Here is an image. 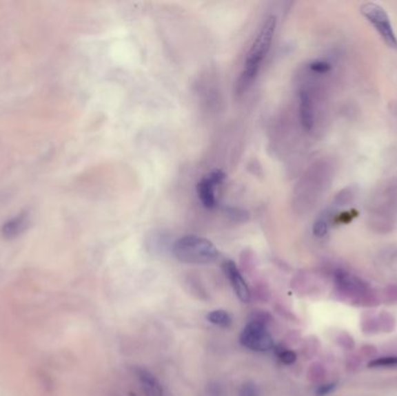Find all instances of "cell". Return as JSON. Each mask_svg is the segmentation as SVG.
Instances as JSON below:
<instances>
[{"label":"cell","mask_w":397,"mask_h":396,"mask_svg":"<svg viewBox=\"0 0 397 396\" xmlns=\"http://www.w3.org/2000/svg\"><path fill=\"white\" fill-rule=\"evenodd\" d=\"M276 30V18L274 15H269L259 27L257 35L254 37L250 49L247 52L242 71L236 81L235 92L237 96L247 93L256 81L263 67V62L266 56L269 55L272 47Z\"/></svg>","instance_id":"1"},{"label":"cell","mask_w":397,"mask_h":396,"mask_svg":"<svg viewBox=\"0 0 397 396\" xmlns=\"http://www.w3.org/2000/svg\"><path fill=\"white\" fill-rule=\"evenodd\" d=\"M367 225L375 233H386L397 222V177L381 183L366 202Z\"/></svg>","instance_id":"2"},{"label":"cell","mask_w":397,"mask_h":396,"mask_svg":"<svg viewBox=\"0 0 397 396\" xmlns=\"http://www.w3.org/2000/svg\"><path fill=\"white\" fill-rule=\"evenodd\" d=\"M335 176V167L329 160H317L298 183L295 193V206L302 213L312 211L330 187Z\"/></svg>","instance_id":"3"},{"label":"cell","mask_w":397,"mask_h":396,"mask_svg":"<svg viewBox=\"0 0 397 396\" xmlns=\"http://www.w3.org/2000/svg\"><path fill=\"white\" fill-rule=\"evenodd\" d=\"M172 253L181 263L193 265L212 264L220 257V251L213 242L196 235H186L178 238L173 243Z\"/></svg>","instance_id":"4"},{"label":"cell","mask_w":397,"mask_h":396,"mask_svg":"<svg viewBox=\"0 0 397 396\" xmlns=\"http://www.w3.org/2000/svg\"><path fill=\"white\" fill-rule=\"evenodd\" d=\"M358 191L354 186H349L337 193L335 199L329 206L317 216L316 221L314 223L313 233L316 237H324L329 233L331 223L337 219L339 213L344 211L357 198Z\"/></svg>","instance_id":"5"},{"label":"cell","mask_w":397,"mask_h":396,"mask_svg":"<svg viewBox=\"0 0 397 396\" xmlns=\"http://www.w3.org/2000/svg\"><path fill=\"white\" fill-rule=\"evenodd\" d=\"M360 12L368 23L374 27L383 41L389 48L397 49L396 33L386 10L375 3H365L360 6Z\"/></svg>","instance_id":"6"},{"label":"cell","mask_w":397,"mask_h":396,"mask_svg":"<svg viewBox=\"0 0 397 396\" xmlns=\"http://www.w3.org/2000/svg\"><path fill=\"white\" fill-rule=\"evenodd\" d=\"M239 343L244 348L256 352L271 351L274 348V340L267 330V324L250 320V322L244 326Z\"/></svg>","instance_id":"7"},{"label":"cell","mask_w":397,"mask_h":396,"mask_svg":"<svg viewBox=\"0 0 397 396\" xmlns=\"http://www.w3.org/2000/svg\"><path fill=\"white\" fill-rule=\"evenodd\" d=\"M225 179V172L215 170L207 174L198 183L196 192L203 207L213 209L216 206V187Z\"/></svg>","instance_id":"8"},{"label":"cell","mask_w":397,"mask_h":396,"mask_svg":"<svg viewBox=\"0 0 397 396\" xmlns=\"http://www.w3.org/2000/svg\"><path fill=\"white\" fill-rule=\"evenodd\" d=\"M222 269L225 271V275L229 279L230 285L234 289V292L236 293V295H237L239 300L244 302V304L250 302V287L247 285V282H245V279L243 278L242 273L238 270L237 265L232 260H225L223 264H222Z\"/></svg>","instance_id":"9"},{"label":"cell","mask_w":397,"mask_h":396,"mask_svg":"<svg viewBox=\"0 0 397 396\" xmlns=\"http://www.w3.org/2000/svg\"><path fill=\"white\" fill-rule=\"evenodd\" d=\"M28 226H30V214L28 211H21L5 223L1 228V235L6 240H14L20 236Z\"/></svg>","instance_id":"10"},{"label":"cell","mask_w":397,"mask_h":396,"mask_svg":"<svg viewBox=\"0 0 397 396\" xmlns=\"http://www.w3.org/2000/svg\"><path fill=\"white\" fill-rule=\"evenodd\" d=\"M336 285L342 292L349 293H361L367 289V286L363 280L354 277L353 274L345 272V271H336L335 273Z\"/></svg>","instance_id":"11"},{"label":"cell","mask_w":397,"mask_h":396,"mask_svg":"<svg viewBox=\"0 0 397 396\" xmlns=\"http://www.w3.org/2000/svg\"><path fill=\"white\" fill-rule=\"evenodd\" d=\"M137 377L140 380L145 396H164L161 382L157 380L154 374L144 368L137 370Z\"/></svg>","instance_id":"12"},{"label":"cell","mask_w":397,"mask_h":396,"mask_svg":"<svg viewBox=\"0 0 397 396\" xmlns=\"http://www.w3.org/2000/svg\"><path fill=\"white\" fill-rule=\"evenodd\" d=\"M207 320L214 326H220V328H229L232 324V315L223 309L210 311V314L207 315Z\"/></svg>","instance_id":"13"},{"label":"cell","mask_w":397,"mask_h":396,"mask_svg":"<svg viewBox=\"0 0 397 396\" xmlns=\"http://www.w3.org/2000/svg\"><path fill=\"white\" fill-rule=\"evenodd\" d=\"M397 366V355H388V357H381L376 358L368 363L369 368H387V367Z\"/></svg>","instance_id":"14"},{"label":"cell","mask_w":397,"mask_h":396,"mask_svg":"<svg viewBox=\"0 0 397 396\" xmlns=\"http://www.w3.org/2000/svg\"><path fill=\"white\" fill-rule=\"evenodd\" d=\"M280 362L285 365H293L298 360V355L293 350H279L278 352Z\"/></svg>","instance_id":"15"},{"label":"cell","mask_w":397,"mask_h":396,"mask_svg":"<svg viewBox=\"0 0 397 396\" xmlns=\"http://www.w3.org/2000/svg\"><path fill=\"white\" fill-rule=\"evenodd\" d=\"M239 396H259L257 386L254 385V382H244L241 388H239Z\"/></svg>","instance_id":"16"},{"label":"cell","mask_w":397,"mask_h":396,"mask_svg":"<svg viewBox=\"0 0 397 396\" xmlns=\"http://www.w3.org/2000/svg\"><path fill=\"white\" fill-rule=\"evenodd\" d=\"M336 389V384H325V385H322L317 388V396H325L327 394H330L331 392H334Z\"/></svg>","instance_id":"17"}]
</instances>
